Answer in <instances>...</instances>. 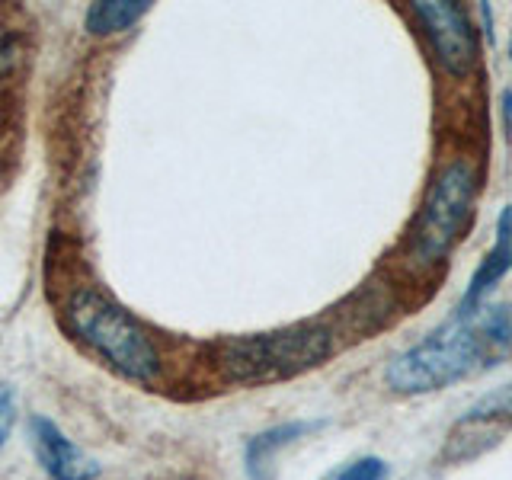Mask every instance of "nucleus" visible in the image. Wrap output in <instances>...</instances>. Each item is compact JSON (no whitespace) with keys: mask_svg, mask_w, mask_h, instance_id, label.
I'll list each match as a JSON object with an SVG mask.
<instances>
[{"mask_svg":"<svg viewBox=\"0 0 512 480\" xmlns=\"http://www.w3.org/2000/svg\"><path fill=\"white\" fill-rule=\"evenodd\" d=\"M509 352L512 304H484L471 314H455L426 340L397 352L384 368V381L394 394H432L496 368Z\"/></svg>","mask_w":512,"mask_h":480,"instance_id":"nucleus-1","label":"nucleus"},{"mask_svg":"<svg viewBox=\"0 0 512 480\" xmlns=\"http://www.w3.org/2000/svg\"><path fill=\"white\" fill-rule=\"evenodd\" d=\"M68 327L84 343L96 359H103L112 372L132 381H154L160 356L157 346L138 320L119 308L116 301L106 298L96 288H77L68 298Z\"/></svg>","mask_w":512,"mask_h":480,"instance_id":"nucleus-2","label":"nucleus"},{"mask_svg":"<svg viewBox=\"0 0 512 480\" xmlns=\"http://www.w3.org/2000/svg\"><path fill=\"white\" fill-rule=\"evenodd\" d=\"M474 199L477 170L468 157H455L429 183L426 199L413 218V228L407 237V256L413 260V266L429 269L455 250L474 215Z\"/></svg>","mask_w":512,"mask_h":480,"instance_id":"nucleus-3","label":"nucleus"},{"mask_svg":"<svg viewBox=\"0 0 512 480\" xmlns=\"http://www.w3.org/2000/svg\"><path fill=\"white\" fill-rule=\"evenodd\" d=\"M330 352L333 336L327 327L301 324L228 343L224 346V368H228L234 381L260 384L308 372V368L330 359Z\"/></svg>","mask_w":512,"mask_h":480,"instance_id":"nucleus-4","label":"nucleus"},{"mask_svg":"<svg viewBox=\"0 0 512 480\" xmlns=\"http://www.w3.org/2000/svg\"><path fill=\"white\" fill-rule=\"evenodd\" d=\"M413 13L442 68L452 77L471 74L477 61V32L468 13L452 0H420V4H413Z\"/></svg>","mask_w":512,"mask_h":480,"instance_id":"nucleus-5","label":"nucleus"},{"mask_svg":"<svg viewBox=\"0 0 512 480\" xmlns=\"http://www.w3.org/2000/svg\"><path fill=\"white\" fill-rule=\"evenodd\" d=\"M29 442L42 471L52 480H93L100 474V464L45 416H32L29 420Z\"/></svg>","mask_w":512,"mask_h":480,"instance_id":"nucleus-6","label":"nucleus"},{"mask_svg":"<svg viewBox=\"0 0 512 480\" xmlns=\"http://www.w3.org/2000/svg\"><path fill=\"white\" fill-rule=\"evenodd\" d=\"M509 269H512V208H503L500 221H496V244L484 256V263L474 269L468 292H464V298L458 301L455 314H471L477 308H484L487 295L493 292L496 282H500Z\"/></svg>","mask_w":512,"mask_h":480,"instance_id":"nucleus-7","label":"nucleus"},{"mask_svg":"<svg viewBox=\"0 0 512 480\" xmlns=\"http://www.w3.org/2000/svg\"><path fill=\"white\" fill-rule=\"evenodd\" d=\"M311 429H317V423H285V426L266 429V432H260V436H253L247 442V452H244L247 477L250 480H269L276 455L285 445H292L295 439H301L304 432H311Z\"/></svg>","mask_w":512,"mask_h":480,"instance_id":"nucleus-8","label":"nucleus"},{"mask_svg":"<svg viewBox=\"0 0 512 480\" xmlns=\"http://www.w3.org/2000/svg\"><path fill=\"white\" fill-rule=\"evenodd\" d=\"M148 10L151 4H141V0H103L87 10V29L93 36H112V32L135 26Z\"/></svg>","mask_w":512,"mask_h":480,"instance_id":"nucleus-9","label":"nucleus"},{"mask_svg":"<svg viewBox=\"0 0 512 480\" xmlns=\"http://www.w3.org/2000/svg\"><path fill=\"white\" fill-rule=\"evenodd\" d=\"M384 477H388V464H384L381 458H375V455H368V458L346 464L336 480H384Z\"/></svg>","mask_w":512,"mask_h":480,"instance_id":"nucleus-10","label":"nucleus"},{"mask_svg":"<svg viewBox=\"0 0 512 480\" xmlns=\"http://www.w3.org/2000/svg\"><path fill=\"white\" fill-rule=\"evenodd\" d=\"M13 423H16V394L7 384H0V445L7 442Z\"/></svg>","mask_w":512,"mask_h":480,"instance_id":"nucleus-11","label":"nucleus"},{"mask_svg":"<svg viewBox=\"0 0 512 480\" xmlns=\"http://www.w3.org/2000/svg\"><path fill=\"white\" fill-rule=\"evenodd\" d=\"M16 58H20L16 55V36L0 23V77H7L16 68Z\"/></svg>","mask_w":512,"mask_h":480,"instance_id":"nucleus-12","label":"nucleus"}]
</instances>
